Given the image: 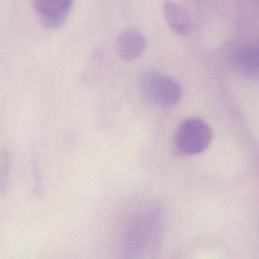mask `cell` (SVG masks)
<instances>
[{"mask_svg": "<svg viewBox=\"0 0 259 259\" xmlns=\"http://www.w3.org/2000/svg\"><path fill=\"white\" fill-rule=\"evenodd\" d=\"M166 224L165 207L155 201L139 205L125 222L121 246L126 258H152L160 248Z\"/></svg>", "mask_w": 259, "mask_h": 259, "instance_id": "6da1fadb", "label": "cell"}, {"mask_svg": "<svg viewBox=\"0 0 259 259\" xmlns=\"http://www.w3.org/2000/svg\"><path fill=\"white\" fill-rule=\"evenodd\" d=\"M211 126L200 117L183 119L174 133V148L183 156H196L203 153L212 141Z\"/></svg>", "mask_w": 259, "mask_h": 259, "instance_id": "7a4b0ae2", "label": "cell"}, {"mask_svg": "<svg viewBox=\"0 0 259 259\" xmlns=\"http://www.w3.org/2000/svg\"><path fill=\"white\" fill-rule=\"evenodd\" d=\"M141 91L148 102L162 108L176 105L182 97L181 84L172 76L158 70H151L143 75Z\"/></svg>", "mask_w": 259, "mask_h": 259, "instance_id": "3957f363", "label": "cell"}, {"mask_svg": "<svg viewBox=\"0 0 259 259\" xmlns=\"http://www.w3.org/2000/svg\"><path fill=\"white\" fill-rule=\"evenodd\" d=\"M225 61L243 76L257 80L259 74V47L247 40L228 41L222 48Z\"/></svg>", "mask_w": 259, "mask_h": 259, "instance_id": "277c9868", "label": "cell"}, {"mask_svg": "<svg viewBox=\"0 0 259 259\" xmlns=\"http://www.w3.org/2000/svg\"><path fill=\"white\" fill-rule=\"evenodd\" d=\"M32 5L39 21L47 28L57 29L67 21L74 2L70 0H35Z\"/></svg>", "mask_w": 259, "mask_h": 259, "instance_id": "5b68a950", "label": "cell"}, {"mask_svg": "<svg viewBox=\"0 0 259 259\" xmlns=\"http://www.w3.org/2000/svg\"><path fill=\"white\" fill-rule=\"evenodd\" d=\"M147 40L143 32L136 27H128L118 33L115 39L117 56L126 62L139 59L146 50Z\"/></svg>", "mask_w": 259, "mask_h": 259, "instance_id": "8992f818", "label": "cell"}, {"mask_svg": "<svg viewBox=\"0 0 259 259\" xmlns=\"http://www.w3.org/2000/svg\"><path fill=\"white\" fill-rule=\"evenodd\" d=\"M164 18L168 26L178 35H187L194 28V20L190 11L176 2H164Z\"/></svg>", "mask_w": 259, "mask_h": 259, "instance_id": "52a82bcc", "label": "cell"}]
</instances>
